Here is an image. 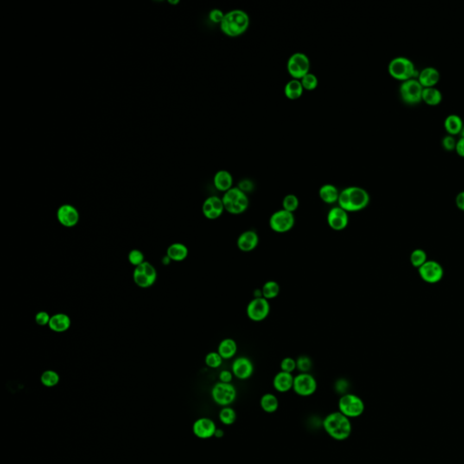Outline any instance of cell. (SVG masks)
<instances>
[{"label":"cell","mask_w":464,"mask_h":464,"mask_svg":"<svg viewBox=\"0 0 464 464\" xmlns=\"http://www.w3.org/2000/svg\"><path fill=\"white\" fill-rule=\"evenodd\" d=\"M323 429L336 441L347 440L353 432L352 422L339 411L327 414L322 421Z\"/></svg>","instance_id":"6da1fadb"},{"label":"cell","mask_w":464,"mask_h":464,"mask_svg":"<svg viewBox=\"0 0 464 464\" xmlns=\"http://www.w3.org/2000/svg\"><path fill=\"white\" fill-rule=\"evenodd\" d=\"M369 201L370 196L368 192L364 189L352 186L345 188L340 192L338 203L339 207L347 212H356L367 207Z\"/></svg>","instance_id":"7a4b0ae2"},{"label":"cell","mask_w":464,"mask_h":464,"mask_svg":"<svg viewBox=\"0 0 464 464\" xmlns=\"http://www.w3.org/2000/svg\"><path fill=\"white\" fill-rule=\"evenodd\" d=\"M223 33L230 38H235L245 33L250 26V16L243 10L235 9L228 12L219 24Z\"/></svg>","instance_id":"3957f363"},{"label":"cell","mask_w":464,"mask_h":464,"mask_svg":"<svg viewBox=\"0 0 464 464\" xmlns=\"http://www.w3.org/2000/svg\"><path fill=\"white\" fill-rule=\"evenodd\" d=\"M388 73L393 78L402 83L418 77L414 62L404 57H398L391 60L388 65Z\"/></svg>","instance_id":"277c9868"},{"label":"cell","mask_w":464,"mask_h":464,"mask_svg":"<svg viewBox=\"0 0 464 464\" xmlns=\"http://www.w3.org/2000/svg\"><path fill=\"white\" fill-rule=\"evenodd\" d=\"M221 199L225 211L230 214H242L250 206V200L248 196L238 187H232L228 192H224Z\"/></svg>","instance_id":"5b68a950"},{"label":"cell","mask_w":464,"mask_h":464,"mask_svg":"<svg viewBox=\"0 0 464 464\" xmlns=\"http://www.w3.org/2000/svg\"><path fill=\"white\" fill-rule=\"evenodd\" d=\"M364 401L355 394L347 393L338 400V411L349 419L360 417L364 414Z\"/></svg>","instance_id":"8992f818"},{"label":"cell","mask_w":464,"mask_h":464,"mask_svg":"<svg viewBox=\"0 0 464 464\" xmlns=\"http://www.w3.org/2000/svg\"><path fill=\"white\" fill-rule=\"evenodd\" d=\"M211 396L212 401L219 406H230L237 399L238 392L231 383L218 382L211 388Z\"/></svg>","instance_id":"52a82bcc"},{"label":"cell","mask_w":464,"mask_h":464,"mask_svg":"<svg viewBox=\"0 0 464 464\" xmlns=\"http://www.w3.org/2000/svg\"><path fill=\"white\" fill-rule=\"evenodd\" d=\"M423 87L417 78L403 82L400 86V96L402 100L409 105H416L422 102Z\"/></svg>","instance_id":"ba28073f"},{"label":"cell","mask_w":464,"mask_h":464,"mask_svg":"<svg viewBox=\"0 0 464 464\" xmlns=\"http://www.w3.org/2000/svg\"><path fill=\"white\" fill-rule=\"evenodd\" d=\"M294 213L285 210L276 211L270 216L269 227L276 233H286L294 228L295 225Z\"/></svg>","instance_id":"9c48e42d"},{"label":"cell","mask_w":464,"mask_h":464,"mask_svg":"<svg viewBox=\"0 0 464 464\" xmlns=\"http://www.w3.org/2000/svg\"><path fill=\"white\" fill-rule=\"evenodd\" d=\"M134 281L139 288H148L155 283L157 279L156 269L148 261L135 267L134 271Z\"/></svg>","instance_id":"30bf717a"},{"label":"cell","mask_w":464,"mask_h":464,"mask_svg":"<svg viewBox=\"0 0 464 464\" xmlns=\"http://www.w3.org/2000/svg\"><path fill=\"white\" fill-rule=\"evenodd\" d=\"M292 390L301 397H309L318 390V382L309 373H300L294 377Z\"/></svg>","instance_id":"8fae6325"},{"label":"cell","mask_w":464,"mask_h":464,"mask_svg":"<svg viewBox=\"0 0 464 464\" xmlns=\"http://www.w3.org/2000/svg\"><path fill=\"white\" fill-rule=\"evenodd\" d=\"M287 68L289 75L294 79L300 80L307 73H309L310 61L307 54L303 53H295L288 58Z\"/></svg>","instance_id":"7c38bea8"},{"label":"cell","mask_w":464,"mask_h":464,"mask_svg":"<svg viewBox=\"0 0 464 464\" xmlns=\"http://www.w3.org/2000/svg\"><path fill=\"white\" fill-rule=\"evenodd\" d=\"M246 313L248 318L253 322L263 321L269 317L270 313L269 300L264 298H254L248 305Z\"/></svg>","instance_id":"4fadbf2b"},{"label":"cell","mask_w":464,"mask_h":464,"mask_svg":"<svg viewBox=\"0 0 464 464\" xmlns=\"http://www.w3.org/2000/svg\"><path fill=\"white\" fill-rule=\"evenodd\" d=\"M326 221H327L330 229H332L335 231H342V230H345L348 226V222H349L348 212L343 210L339 206L332 208L327 213Z\"/></svg>","instance_id":"5bb4252c"},{"label":"cell","mask_w":464,"mask_h":464,"mask_svg":"<svg viewBox=\"0 0 464 464\" xmlns=\"http://www.w3.org/2000/svg\"><path fill=\"white\" fill-rule=\"evenodd\" d=\"M217 425L214 421L208 417H201L197 419L192 425V433L196 437L201 440H207L214 437L215 432L217 430Z\"/></svg>","instance_id":"9a60e30c"},{"label":"cell","mask_w":464,"mask_h":464,"mask_svg":"<svg viewBox=\"0 0 464 464\" xmlns=\"http://www.w3.org/2000/svg\"><path fill=\"white\" fill-rule=\"evenodd\" d=\"M231 372L237 379L242 381L250 379L254 373L253 363L248 357H238L232 363Z\"/></svg>","instance_id":"2e32d148"},{"label":"cell","mask_w":464,"mask_h":464,"mask_svg":"<svg viewBox=\"0 0 464 464\" xmlns=\"http://www.w3.org/2000/svg\"><path fill=\"white\" fill-rule=\"evenodd\" d=\"M57 217L59 223L66 228L76 226L80 219V214L77 208L70 204H64L58 208Z\"/></svg>","instance_id":"e0dca14e"},{"label":"cell","mask_w":464,"mask_h":464,"mask_svg":"<svg viewBox=\"0 0 464 464\" xmlns=\"http://www.w3.org/2000/svg\"><path fill=\"white\" fill-rule=\"evenodd\" d=\"M420 276L428 283H436L443 276V269L441 265L435 261H426L421 268H419Z\"/></svg>","instance_id":"ac0fdd59"},{"label":"cell","mask_w":464,"mask_h":464,"mask_svg":"<svg viewBox=\"0 0 464 464\" xmlns=\"http://www.w3.org/2000/svg\"><path fill=\"white\" fill-rule=\"evenodd\" d=\"M224 211L222 199L217 196L209 197L202 205V213L208 219H219Z\"/></svg>","instance_id":"d6986e66"},{"label":"cell","mask_w":464,"mask_h":464,"mask_svg":"<svg viewBox=\"0 0 464 464\" xmlns=\"http://www.w3.org/2000/svg\"><path fill=\"white\" fill-rule=\"evenodd\" d=\"M259 243V237L255 230L243 231L237 239V247L242 252L253 251Z\"/></svg>","instance_id":"ffe728a7"},{"label":"cell","mask_w":464,"mask_h":464,"mask_svg":"<svg viewBox=\"0 0 464 464\" xmlns=\"http://www.w3.org/2000/svg\"><path fill=\"white\" fill-rule=\"evenodd\" d=\"M294 377L293 374L280 371L273 378V387L281 394L288 393L293 389Z\"/></svg>","instance_id":"44dd1931"},{"label":"cell","mask_w":464,"mask_h":464,"mask_svg":"<svg viewBox=\"0 0 464 464\" xmlns=\"http://www.w3.org/2000/svg\"><path fill=\"white\" fill-rule=\"evenodd\" d=\"M417 80L423 88L435 87L440 80V73L435 67L428 66L419 73Z\"/></svg>","instance_id":"7402d4cb"},{"label":"cell","mask_w":464,"mask_h":464,"mask_svg":"<svg viewBox=\"0 0 464 464\" xmlns=\"http://www.w3.org/2000/svg\"><path fill=\"white\" fill-rule=\"evenodd\" d=\"M48 326L53 332L64 333L69 329L71 326V319L69 315L64 313H58L51 315L50 322Z\"/></svg>","instance_id":"603a6c76"},{"label":"cell","mask_w":464,"mask_h":464,"mask_svg":"<svg viewBox=\"0 0 464 464\" xmlns=\"http://www.w3.org/2000/svg\"><path fill=\"white\" fill-rule=\"evenodd\" d=\"M218 353L222 357L223 360H229L236 356L238 352L237 342L232 338H225L221 340L218 346Z\"/></svg>","instance_id":"cb8c5ba5"},{"label":"cell","mask_w":464,"mask_h":464,"mask_svg":"<svg viewBox=\"0 0 464 464\" xmlns=\"http://www.w3.org/2000/svg\"><path fill=\"white\" fill-rule=\"evenodd\" d=\"M214 186L219 192H226L232 188L233 184V178L228 171H219L216 173L213 179Z\"/></svg>","instance_id":"d4e9b609"},{"label":"cell","mask_w":464,"mask_h":464,"mask_svg":"<svg viewBox=\"0 0 464 464\" xmlns=\"http://www.w3.org/2000/svg\"><path fill=\"white\" fill-rule=\"evenodd\" d=\"M166 255L172 261H183L187 258L189 255L188 248L182 243H173L167 249Z\"/></svg>","instance_id":"484cf974"},{"label":"cell","mask_w":464,"mask_h":464,"mask_svg":"<svg viewBox=\"0 0 464 464\" xmlns=\"http://www.w3.org/2000/svg\"><path fill=\"white\" fill-rule=\"evenodd\" d=\"M463 126V122L459 115H450L444 120L445 130L452 136L460 134Z\"/></svg>","instance_id":"4316f807"},{"label":"cell","mask_w":464,"mask_h":464,"mask_svg":"<svg viewBox=\"0 0 464 464\" xmlns=\"http://www.w3.org/2000/svg\"><path fill=\"white\" fill-rule=\"evenodd\" d=\"M259 404L261 409L264 411L265 413L274 414L280 407V401L274 394L267 393L261 396Z\"/></svg>","instance_id":"83f0119b"},{"label":"cell","mask_w":464,"mask_h":464,"mask_svg":"<svg viewBox=\"0 0 464 464\" xmlns=\"http://www.w3.org/2000/svg\"><path fill=\"white\" fill-rule=\"evenodd\" d=\"M340 192L338 188L332 184L323 185L319 190L320 199L327 204H333L338 202Z\"/></svg>","instance_id":"f1b7e54d"},{"label":"cell","mask_w":464,"mask_h":464,"mask_svg":"<svg viewBox=\"0 0 464 464\" xmlns=\"http://www.w3.org/2000/svg\"><path fill=\"white\" fill-rule=\"evenodd\" d=\"M422 102L431 106H435L441 103L442 101V94L439 89L435 87H428L423 88L422 91Z\"/></svg>","instance_id":"f546056e"},{"label":"cell","mask_w":464,"mask_h":464,"mask_svg":"<svg viewBox=\"0 0 464 464\" xmlns=\"http://www.w3.org/2000/svg\"><path fill=\"white\" fill-rule=\"evenodd\" d=\"M304 88L300 80L293 79L289 81L285 86V96L290 100L299 99L303 95Z\"/></svg>","instance_id":"4dcf8cb0"},{"label":"cell","mask_w":464,"mask_h":464,"mask_svg":"<svg viewBox=\"0 0 464 464\" xmlns=\"http://www.w3.org/2000/svg\"><path fill=\"white\" fill-rule=\"evenodd\" d=\"M262 295L267 300H271L276 299L280 295V286L275 280H269L265 282L263 287L261 288Z\"/></svg>","instance_id":"1f68e13d"},{"label":"cell","mask_w":464,"mask_h":464,"mask_svg":"<svg viewBox=\"0 0 464 464\" xmlns=\"http://www.w3.org/2000/svg\"><path fill=\"white\" fill-rule=\"evenodd\" d=\"M219 422L223 425L230 426L234 424L237 420V413L231 406L222 407L219 413Z\"/></svg>","instance_id":"d6a6232c"},{"label":"cell","mask_w":464,"mask_h":464,"mask_svg":"<svg viewBox=\"0 0 464 464\" xmlns=\"http://www.w3.org/2000/svg\"><path fill=\"white\" fill-rule=\"evenodd\" d=\"M40 381L46 387H54L59 383L60 376L54 370H46L40 376Z\"/></svg>","instance_id":"836d02e7"},{"label":"cell","mask_w":464,"mask_h":464,"mask_svg":"<svg viewBox=\"0 0 464 464\" xmlns=\"http://www.w3.org/2000/svg\"><path fill=\"white\" fill-rule=\"evenodd\" d=\"M282 206H283V210H285V211L294 213L299 209L300 200L294 194H288V195L285 196V198L283 199Z\"/></svg>","instance_id":"e575fe53"},{"label":"cell","mask_w":464,"mask_h":464,"mask_svg":"<svg viewBox=\"0 0 464 464\" xmlns=\"http://www.w3.org/2000/svg\"><path fill=\"white\" fill-rule=\"evenodd\" d=\"M222 363L223 358L218 352H210L205 357V364L210 368H219Z\"/></svg>","instance_id":"d590c367"},{"label":"cell","mask_w":464,"mask_h":464,"mask_svg":"<svg viewBox=\"0 0 464 464\" xmlns=\"http://www.w3.org/2000/svg\"><path fill=\"white\" fill-rule=\"evenodd\" d=\"M300 82L302 84L304 90H307V91L314 90L319 85L318 77H315L314 73H307L305 77L300 79Z\"/></svg>","instance_id":"8d00e7d4"},{"label":"cell","mask_w":464,"mask_h":464,"mask_svg":"<svg viewBox=\"0 0 464 464\" xmlns=\"http://www.w3.org/2000/svg\"><path fill=\"white\" fill-rule=\"evenodd\" d=\"M426 258V253L422 250H415L411 254V263L416 268H421L427 261Z\"/></svg>","instance_id":"74e56055"},{"label":"cell","mask_w":464,"mask_h":464,"mask_svg":"<svg viewBox=\"0 0 464 464\" xmlns=\"http://www.w3.org/2000/svg\"><path fill=\"white\" fill-rule=\"evenodd\" d=\"M295 361H296V369L300 373H309L313 365L310 357L301 356Z\"/></svg>","instance_id":"f35d334b"},{"label":"cell","mask_w":464,"mask_h":464,"mask_svg":"<svg viewBox=\"0 0 464 464\" xmlns=\"http://www.w3.org/2000/svg\"><path fill=\"white\" fill-rule=\"evenodd\" d=\"M295 369H296V361L292 357H285L280 362V371L292 374Z\"/></svg>","instance_id":"ab89813d"},{"label":"cell","mask_w":464,"mask_h":464,"mask_svg":"<svg viewBox=\"0 0 464 464\" xmlns=\"http://www.w3.org/2000/svg\"><path fill=\"white\" fill-rule=\"evenodd\" d=\"M128 261L135 267H137L145 261H144V255L141 250H131L128 254Z\"/></svg>","instance_id":"60d3db41"},{"label":"cell","mask_w":464,"mask_h":464,"mask_svg":"<svg viewBox=\"0 0 464 464\" xmlns=\"http://www.w3.org/2000/svg\"><path fill=\"white\" fill-rule=\"evenodd\" d=\"M349 382L347 380L345 379V378H340V379L337 380L336 383H335V391L338 395H340V396L347 394L348 390H349Z\"/></svg>","instance_id":"b9f144b4"},{"label":"cell","mask_w":464,"mask_h":464,"mask_svg":"<svg viewBox=\"0 0 464 464\" xmlns=\"http://www.w3.org/2000/svg\"><path fill=\"white\" fill-rule=\"evenodd\" d=\"M51 315L46 311H40L35 317V323L39 326H48L50 322Z\"/></svg>","instance_id":"7bdbcfd3"},{"label":"cell","mask_w":464,"mask_h":464,"mask_svg":"<svg viewBox=\"0 0 464 464\" xmlns=\"http://www.w3.org/2000/svg\"><path fill=\"white\" fill-rule=\"evenodd\" d=\"M456 143L457 141L455 140V138L452 136V135H446L444 138L442 139V141H441V144H442V147L444 148L445 150L448 151V152H452V151L455 150V148H456Z\"/></svg>","instance_id":"ee69618b"},{"label":"cell","mask_w":464,"mask_h":464,"mask_svg":"<svg viewBox=\"0 0 464 464\" xmlns=\"http://www.w3.org/2000/svg\"><path fill=\"white\" fill-rule=\"evenodd\" d=\"M224 15H225V14H224L220 9L215 8V9H212V10L210 12V14H209V18H210V20H211L212 23L220 24L221 23L223 18H224Z\"/></svg>","instance_id":"f6af8a7d"},{"label":"cell","mask_w":464,"mask_h":464,"mask_svg":"<svg viewBox=\"0 0 464 464\" xmlns=\"http://www.w3.org/2000/svg\"><path fill=\"white\" fill-rule=\"evenodd\" d=\"M233 374L231 372V370H222L220 371L219 375V382L221 383H226V384H230L233 380Z\"/></svg>","instance_id":"bcb514c9"},{"label":"cell","mask_w":464,"mask_h":464,"mask_svg":"<svg viewBox=\"0 0 464 464\" xmlns=\"http://www.w3.org/2000/svg\"><path fill=\"white\" fill-rule=\"evenodd\" d=\"M238 188L247 194L248 192H252V191H253V182L250 180H242V181L238 183Z\"/></svg>","instance_id":"7dc6e473"},{"label":"cell","mask_w":464,"mask_h":464,"mask_svg":"<svg viewBox=\"0 0 464 464\" xmlns=\"http://www.w3.org/2000/svg\"><path fill=\"white\" fill-rule=\"evenodd\" d=\"M455 151H456L457 154H458L459 156L464 158V138H462V137H460V138L457 141Z\"/></svg>","instance_id":"c3c4849f"},{"label":"cell","mask_w":464,"mask_h":464,"mask_svg":"<svg viewBox=\"0 0 464 464\" xmlns=\"http://www.w3.org/2000/svg\"><path fill=\"white\" fill-rule=\"evenodd\" d=\"M457 207L464 211V192H461L456 197Z\"/></svg>","instance_id":"681fc988"},{"label":"cell","mask_w":464,"mask_h":464,"mask_svg":"<svg viewBox=\"0 0 464 464\" xmlns=\"http://www.w3.org/2000/svg\"><path fill=\"white\" fill-rule=\"evenodd\" d=\"M223 436H224V431L222 429H220V428H217L216 432H215L214 437L220 439Z\"/></svg>","instance_id":"f907efd6"},{"label":"cell","mask_w":464,"mask_h":464,"mask_svg":"<svg viewBox=\"0 0 464 464\" xmlns=\"http://www.w3.org/2000/svg\"><path fill=\"white\" fill-rule=\"evenodd\" d=\"M171 261H171V258H170V257H168L167 255H166V256H165V257H163V258H162V263H163V264L164 265L169 264Z\"/></svg>","instance_id":"816d5d0a"},{"label":"cell","mask_w":464,"mask_h":464,"mask_svg":"<svg viewBox=\"0 0 464 464\" xmlns=\"http://www.w3.org/2000/svg\"><path fill=\"white\" fill-rule=\"evenodd\" d=\"M460 135H461V137H462V138H464V126H463V128H462V131H461V133H460Z\"/></svg>","instance_id":"f5cc1de1"}]
</instances>
